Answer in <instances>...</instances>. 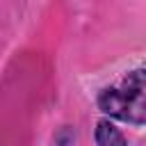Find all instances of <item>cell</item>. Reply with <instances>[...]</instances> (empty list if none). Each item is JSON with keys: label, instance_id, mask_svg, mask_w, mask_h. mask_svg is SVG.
I'll use <instances>...</instances> for the list:
<instances>
[{"label": "cell", "instance_id": "obj_1", "mask_svg": "<svg viewBox=\"0 0 146 146\" xmlns=\"http://www.w3.org/2000/svg\"><path fill=\"white\" fill-rule=\"evenodd\" d=\"M98 110L125 123H146V68L125 73L119 82L105 87L98 98Z\"/></svg>", "mask_w": 146, "mask_h": 146}, {"label": "cell", "instance_id": "obj_2", "mask_svg": "<svg viewBox=\"0 0 146 146\" xmlns=\"http://www.w3.org/2000/svg\"><path fill=\"white\" fill-rule=\"evenodd\" d=\"M96 146H128L123 132L107 119H100L96 123V132H94Z\"/></svg>", "mask_w": 146, "mask_h": 146}]
</instances>
